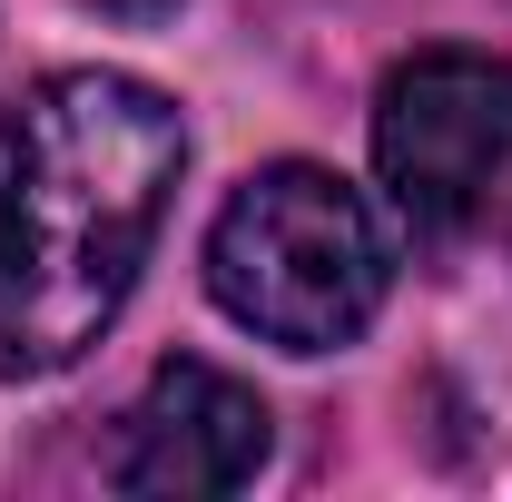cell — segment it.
Wrapping results in <instances>:
<instances>
[{
  "label": "cell",
  "instance_id": "obj_1",
  "mask_svg": "<svg viewBox=\"0 0 512 502\" xmlns=\"http://www.w3.org/2000/svg\"><path fill=\"white\" fill-rule=\"evenodd\" d=\"M188 168V119L128 69H50L0 109V375H69L119 325Z\"/></svg>",
  "mask_w": 512,
  "mask_h": 502
},
{
  "label": "cell",
  "instance_id": "obj_2",
  "mask_svg": "<svg viewBox=\"0 0 512 502\" xmlns=\"http://www.w3.org/2000/svg\"><path fill=\"white\" fill-rule=\"evenodd\" d=\"M394 247L375 207L316 158H276L207 227V296L286 355H335L384 315Z\"/></svg>",
  "mask_w": 512,
  "mask_h": 502
},
{
  "label": "cell",
  "instance_id": "obj_3",
  "mask_svg": "<svg viewBox=\"0 0 512 502\" xmlns=\"http://www.w3.org/2000/svg\"><path fill=\"white\" fill-rule=\"evenodd\" d=\"M512 168V60L414 50L375 89V178L414 237H453Z\"/></svg>",
  "mask_w": 512,
  "mask_h": 502
},
{
  "label": "cell",
  "instance_id": "obj_4",
  "mask_svg": "<svg viewBox=\"0 0 512 502\" xmlns=\"http://www.w3.org/2000/svg\"><path fill=\"white\" fill-rule=\"evenodd\" d=\"M276 453V424L237 375H217L207 355H168L138 384L109 443V483L119 493H247Z\"/></svg>",
  "mask_w": 512,
  "mask_h": 502
},
{
  "label": "cell",
  "instance_id": "obj_5",
  "mask_svg": "<svg viewBox=\"0 0 512 502\" xmlns=\"http://www.w3.org/2000/svg\"><path fill=\"white\" fill-rule=\"evenodd\" d=\"M89 10H109V20H168L178 0H89Z\"/></svg>",
  "mask_w": 512,
  "mask_h": 502
}]
</instances>
